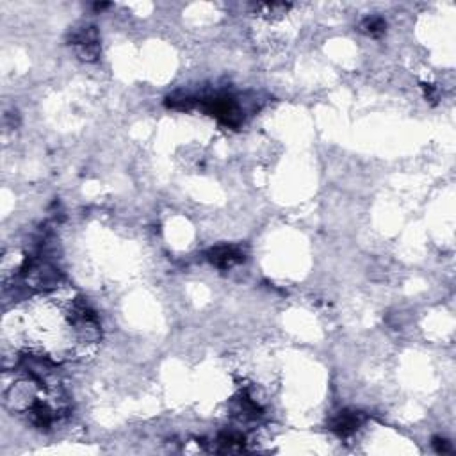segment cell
<instances>
[{"label":"cell","instance_id":"3957f363","mask_svg":"<svg viewBox=\"0 0 456 456\" xmlns=\"http://www.w3.org/2000/svg\"><path fill=\"white\" fill-rule=\"evenodd\" d=\"M209 260L214 266L227 269V267H232L234 264L243 262L244 253L236 246H216L209 252Z\"/></svg>","mask_w":456,"mask_h":456},{"label":"cell","instance_id":"8992f818","mask_svg":"<svg viewBox=\"0 0 456 456\" xmlns=\"http://www.w3.org/2000/svg\"><path fill=\"white\" fill-rule=\"evenodd\" d=\"M433 445H435L437 452H449V451H451V445H449V442L445 441V438H435Z\"/></svg>","mask_w":456,"mask_h":456},{"label":"cell","instance_id":"277c9868","mask_svg":"<svg viewBox=\"0 0 456 456\" xmlns=\"http://www.w3.org/2000/svg\"><path fill=\"white\" fill-rule=\"evenodd\" d=\"M363 422V415L360 412H349V410H344V412H339L337 417L332 421V429L340 435V437H348L353 431L358 429V426Z\"/></svg>","mask_w":456,"mask_h":456},{"label":"cell","instance_id":"7a4b0ae2","mask_svg":"<svg viewBox=\"0 0 456 456\" xmlns=\"http://www.w3.org/2000/svg\"><path fill=\"white\" fill-rule=\"evenodd\" d=\"M72 43L77 47L79 55L86 61H95L98 58V34L95 27H82L81 31L74 32Z\"/></svg>","mask_w":456,"mask_h":456},{"label":"cell","instance_id":"5b68a950","mask_svg":"<svg viewBox=\"0 0 456 456\" xmlns=\"http://www.w3.org/2000/svg\"><path fill=\"white\" fill-rule=\"evenodd\" d=\"M385 20L380 18V16H369V18H366L362 22V31L366 32V34L373 36V38L382 36L383 32H385Z\"/></svg>","mask_w":456,"mask_h":456},{"label":"cell","instance_id":"6da1fadb","mask_svg":"<svg viewBox=\"0 0 456 456\" xmlns=\"http://www.w3.org/2000/svg\"><path fill=\"white\" fill-rule=\"evenodd\" d=\"M203 107L205 111L209 112L210 116L217 118V120H220L223 125H227V127H232V128L239 127L241 120H243L236 100H234L232 97H227V95L207 98V100L203 102Z\"/></svg>","mask_w":456,"mask_h":456}]
</instances>
